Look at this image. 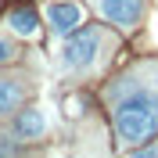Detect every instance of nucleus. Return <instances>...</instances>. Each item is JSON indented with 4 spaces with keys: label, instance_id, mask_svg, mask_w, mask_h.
Returning <instances> with one entry per match:
<instances>
[{
    "label": "nucleus",
    "instance_id": "1",
    "mask_svg": "<svg viewBox=\"0 0 158 158\" xmlns=\"http://www.w3.org/2000/svg\"><path fill=\"white\" fill-rule=\"evenodd\" d=\"M111 126H115L118 144H140L158 133V94L155 90H133L115 104L111 111Z\"/></svg>",
    "mask_w": 158,
    "mask_h": 158
},
{
    "label": "nucleus",
    "instance_id": "2",
    "mask_svg": "<svg viewBox=\"0 0 158 158\" xmlns=\"http://www.w3.org/2000/svg\"><path fill=\"white\" fill-rule=\"evenodd\" d=\"M97 54H101L97 29H72L69 43H65V50H61V65L72 69V72H79V69H90Z\"/></svg>",
    "mask_w": 158,
    "mask_h": 158
},
{
    "label": "nucleus",
    "instance_id": "3",
    "mask_svg": "<svg viewBox=\"0 0 158 158\" xmlns=\"http://www.w3.org/2000/svg\"><path fill=\"white\" fill-rule=\"evenodd\" d=\"M94 7H97L101 18L115 22L122 29H133L144 18V0H94Z\"/></svg>",
    "mask_w": 158,
    "mask_h": 158
},
{
    "label": "nucleus",
    "instance_id": "4",
    "mask_svg": "<svg viewBox=\"0 0 158 158\" xmlns=\"http://www.w3.org/2000/svg\"><path fill=\"white\" fill-rule=\"evenodd\" d=\"M47 22H50V29H54V32L69 36L72 29L83 25V7L72 4V0H65V4H50V7H47Z\"/></svg>",
    "mask_w": 158,
    "mask_h": 158
},
{
    "label": "nucleus",
    "instance_id": "5",
    "mask_svg": "<svg viewBox=\"0 0 158 158\" xmlns=\"http://www.w3.org/2000/svg\"><path fill=\"white\" fill-rule=\"evenodd\" d=\"M11 133L18 140H40L43 133H47V115H43V108H25L15 115V122H11Z\"/></svg>",
    "mask_w": 158,
    "mask_h": 158
},
{
    "label": "nucleus",
    "instance_id": "6",
    "mask_svg": "<svg viewBox=\"0 0 158 158\" xmlns=\"http://www.w3.org/2000/svg\"><path fill=\"white\" fill-rule=\"evenodd\" d=\"M7 25L18 32V36H36V29H40V11L29 7V4H18V7L7 11Z\"/></svg>",
    "mask_w": 158,
    "mask_h": 158
},
{
    "label": "nucleus",
    "instance_id": "7",
    "mask_svg": "<svg viewBox=\"0 0 158 158\" xmlns=\"http://www.w3.org/2000/svg\"><path fill=\"white\" fill-rule=\"evenodd\" d=\"M22 101H25V86L15 83V79H0V118L11 115Z\"/></svg>",
    "mask_w": 158,
    "mask_h": 158
},
{
    "label": "nucleus",
    "instance_id": "8",
    "mask_svg": "<svg viewBox=\"0 0 158 158\" xmlns=\"http://www.w3.org/2000/svg\"><path fill=\"white\" fill-rule=\"evenodd\" d=\"M15 58V47H11L7 40H0V65H4V61H11Z\"/></svg>",
    "mask_w": 158,
    "mask_h": 158
}]
</instances>
